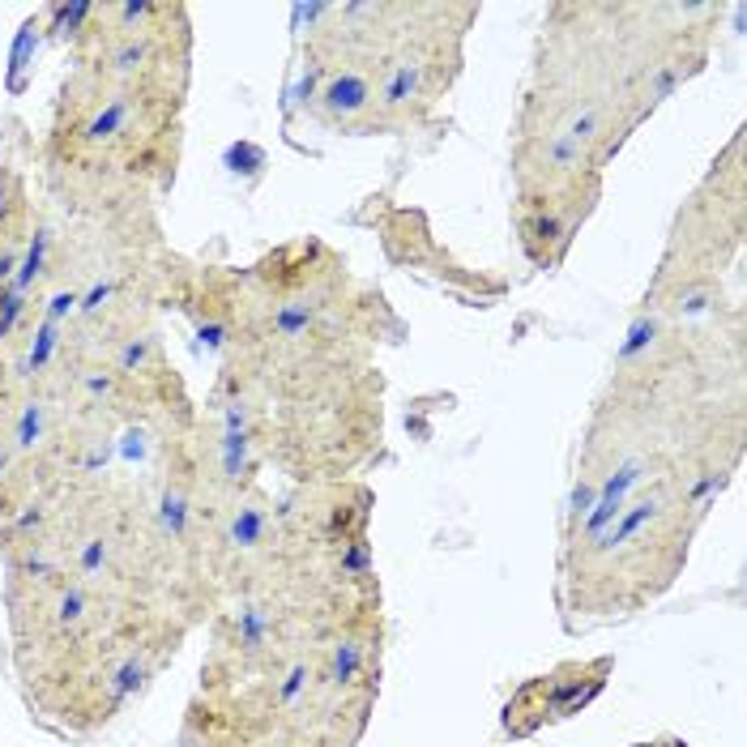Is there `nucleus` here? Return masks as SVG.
<instances>
[{"mask_svg":"<svg viewBox=\"0 0 747 747\" xmlns=\"http://www.w3.org/2000/svg\"><path fill=\"white\" fill-rule=\"evenodd\" d=\"M701 508L688 491L658 483L637 504L615 513L607 526L581 534L564 547V585L572 607L598 615H632L641 602L658 598L688 555V534Z\"/></svg>","mask_w":747,"mask_h":747,"instance_id":"obj_1","label":"nucleus"},{"mask_svg":"<svg viewBox=\"0 0 747 747\" xmlns=\"http://www.w3.org/2000/svg\"><path fill=\"white\" fill-rule=\"evenodd\" d=\"M607 675H611V658L568 662V666H560V671L530 679L526 688L504 705V730L517 735V739H526L538 726L568 718V713H577L581 705L594 701V696L602 692V683H607Z\"/></svg>","mask_w":747,"mask_h":747,"instance_id":"obj_2","label":"nucleus"},{"mask_svg":"<svg viewBox=\"0 0 747 747\" xmlns=\"http://www.w3.org/2000/svg\"><path fill=\"white\" fill-rule=\"evenodd\" d=\"M52 351H56V321H43V325L35 329V342H30L26 372H43L47 363H52Z\"/></svg>","mask_w":747,"mask_h":747,"instance_id":"obj_3","label":"nucleus"}]
</instances>
